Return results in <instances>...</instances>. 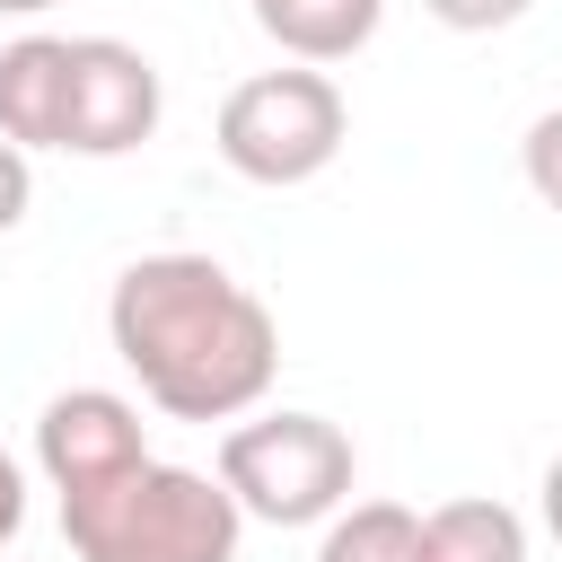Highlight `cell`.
<instances>
[{
  "mask_svg": "<svg viewBox=\"0 0 562 562\" xmlns=\"http://www.w3.org/2000/svg\"><path fill=\"white\" fill-rule=\"evenodd\" d=\"M114 360L140 378V395L167 422H246L281 378V325L272 307L211 255H140L105 290Z\"/></svg>",
  "mask_w": 562,
  "mask_h": 562,
  "instance_id": "6da1fadb",
  "label": "cell"
},
{
  "mask_svg": "<svg viewBox=\"0 0 562 562\" xmlns=\"http://www.w3.org/2000/svg\"><path fill=\"white\" fill-rule=\"evenodd\" d=\"M61 536L79 562H237L246 518L220 492V474L149 457L140 474H123L105 492L61 501Z\"/></svg>",
  "mask_w": 562,
  "mask_h": 562,
  "instance_id": "7a4b0ae2",
  "label": "cell"
},
{
  "mask_svg": "<svg viewBox=\"0 0 562 562\" xmlns=\"http://www.w3.org/2000/svg\"><path fill=\"white\" fill-rule=\"evenodd\" d=\"M360 483V448L325 413H246L220 439V492L263 527H325Z\"/></svg>",
  "mask_w": 562,
  "mask_h": 562,
  "instance_id": "3957f363",
  "label": "cell"
},
{
  "mask_svg": "<svg viewBox=\"0 0 562 562\" xmlns=\"http://www.w3.org/2000/svg\"><path fill=\"white\" fill-rule=\"evenodd\" d=\"M342 132H351V105H342V88H334L325 70H307V61H281V70L237 79V88L220 97V123H211L220 167L246 176V184H272V193L325 176V167L342 158Z\"/></svg>",
  "mask_w": 562,
  "mask_h": 562,
  "instance_id": "277c9868",
  "label": "cell"
},
{
  "mask_svg": "<svg viewBox=\"0 0 562 562\" xmlns=\"http://www.w3.org/2000/svg\"><path fill=\"white\" fill-rule=\"evenodd\" d=\"M167 114V79L140 44L123 35H70V114L61 149L70 158H132Z\"/></svg>",
  "mask_w": 562,
  "mask_h": 562,
  "instance_id": "5b68a950",
  "label": "cell"
},
{
  "mask_svg": "<svg viewBox=\"0 0 562 562\" xmlns=\"http://www.w3.org/2000/svg\"><path fill=\"white\" fill-rule=\"evenodd\" d=\"M35 465H44L53 501H88V492L140 474V465H149L140 404L114 395V386H61V395L35 413Z\"/></svg>",
  "mask_w": 562,
  "mask_h": 562,
  "instance_id": "8992f818",
  "label": "cell"
},
{
  "mask_svg": "<svg viewBox=\"0 0 562 562\" xmlns=\"http://www.w3.org/2000/svg\"><path fill=\"white\" fill-rule=\"evenodd\" d=\"M61 114H70V35L0 44V140L9 149H61Z\"/></svg>",
  "mask_w": 562,
  "mask_h": 562,
  "instance_id": "52a82bcc",
  "label": "cell"
},
{
  "mask_svg": "<svg viewBox=\"0 0 562 562\" xmlns=\"http://www.w3.org/2000/svg\"><path fill=\"white\" fill-rule=\"evenodd\" d=\"M246 9H255V26H263L290 61H307V70L351 61V53L378 35V18H386V0H246Z\"/></svg>",
  "mask_w": 562,
  "mask_h": 562,
  "instance_id": "ba28073f",
  "label": "cell"
},
{
  "mask_svg": "<svg viewBox=\"0 0 562 562\" xmlns=\"http://www.w3.org/2000/svg\"><path fill=\"white\" fill-rule=\"evenodd\" d=\"M422 562H527V518L492 492L439 501L422 518Z\"/></svg>",
  "mask_w": 562,
  "mask_h": 562,
  "instance_id": "9c48e42d",
  "label": "cell"
},
{
  "mask_svg": "<svg viewBox=\"0 0 562 562\" xmlns=\"http://www.w3.org/2000/svg\"><path fill=\"white\" fill-rule=\"evenodd\" d=\"M316 562H422V509L404 501H342L316 536Z\"/></svg>",
  "mask_w": 562,
  "mask_h": 562,
  "instance_id": "30bf717a",
  "label": "cell"
},
{
  "mask_svg": "<svg viewBox=\"0 0 562 562\" xmlns=\"http://www.w3.org/2000/svg\"><path fill=\"white\" fill-rule=\"evenodd\" d=\"M518 167H527V193H536V202L562 220V105L527 123V140H518Z\"/></svg>",
  "mask_w": 562,
  "mask_h": 562,
  "instance_id": "8fae6325",
  "label": "cell"
},
{
  "mask_svg": "<svg viewBox=\"0 0 562 562\" xmlns=\"http://www.w3.org/2000/svg\"><path fill=\"white\" fill-rule=\"evenodd\" d=\"M439 26H457V35H492V26H518L536 0H422Z\"/></svg>",
  "mask_w": 562,
  "mask_h": 562,
  "instance_id": "7c38bea8",
  "label": "cell"
},
{
  "mask_svg": "<svg viewBox=\"0 0 562 562\" xmlns=\"http://www.w3.org/2000/svg\"><path fill=\"white\" fill-rule=\"evenodd\" d=\"M26 202H35V167H26V149L0 140V237L26 220Z\"/></svg>",
  "mask_w": 562,
  "mask_h": 562,
  "instance_id": "4fadbf2b",
  "label": "cell"
},
{
  "mask_svg": "<svg viewBox=\"0 0 562 562\" xmlns=\"http://www.w3.org/2000/svg\"><path fill=\"white\" fill-rule=\"evenodd\" d=\"M18 527H26V465L0 448V553L18 544Z\"/></svg>",
  "mask_w": 562,
  "mask_h": 562,
  "instance_id": "5bb4252c",
  "label": "cell"
},
{
  "mask_svg": "<svg viewBox=\"0 0 562 562\" xmlns=\"http://www.w3.org/2000/svg\"><path fill=\"white\" fill-rule=\"evenodd\" d=\"M536 509H544V536L562 544V448H553V465H544V483H536Z\"/></svg>",
  "mask_w": 562,
  "mask_h": 562,
  "instance_id": "9a60e30c",
  "label": "cell"
},
{
  "mask_svg": "<svg viewBox=\"0 0 562 562\" xmlns=\"http://www.w3.org/2000/svg\"><path fill=\"white\" fill-rule=\"evenodd\" d=\"M44 9H61V0H0V18H44Z\"/></svg>",
  "mask_w": 562,
  "mask_h": 562,
  "instance_id": "2e32d148",
  "label": "cell"
}]
</instances>
